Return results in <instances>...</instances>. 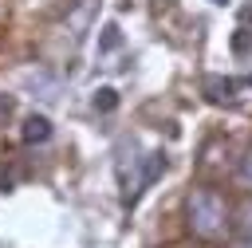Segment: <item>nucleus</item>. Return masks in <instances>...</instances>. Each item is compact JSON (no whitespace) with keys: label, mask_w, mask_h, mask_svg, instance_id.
Returning a JSON list of instances; mask_svg holds the SVG:
<instances>
[{"label":"nucleus","mask_w":252,"mask_h":248,"mask_svg":"<svg viewBox=\"0 0 252 248\" xmlns=\"http://www.w3.org/2000/svg\"><path fill=\"white\" fill-rule=\"evenodd\" d=\"M185 217H189V228H193L201 240H217V236H224V228H228V205H224V197H220L217 189H209V185H201V189H193V193L185 197Z\"/></svg>","instance_id":"f257e3e1"},{"label":"nucleus","mask_w":252,"mask_h":248,"mask_svg":"<svg viewBox=\"0 0 252 248\" xmlns=\"http://www.w3.org/2000/svg\"><path fill=\"white\" fill-rule=\"evenodd\" d=\"M20 138H24L28 146L47 142V138H51V118H47V114H28V118H24V130H20Z\"/></svg>","instance_id":"f03ea898"},{"label":"nucleus","mask_w":252,"mask_h":248,"mask_svg":"<svg viewBox=\"0 0 252 248\" xmlns=\"http://www.w3.org/2000/svg\"><path fill=\"white\" fill-rule=\"evenodd\" d=\"M205 98L209 102H232L236 98V83L232 79H220V75H209L205 79Z\"/></svg>","instance_id":"7ed1b4c3"},{"label":"nucleus","mask_w":252,"mask_h":248,"mask_svg":"<svg viewBox=\"0 0 252 248\" xmlns=\"http://www.w3.org/2000/svg\"><path fill=\"white\" fill-rule=\"evenodd\" d=\"M114 106H118V91H114V87H98V91H94V110L106 114V110H114Z\"/></svg>","instance_id":"20e7f679"},{"label":"nucleus","mask_w":252,"mask_h":248,"mask_svg":"<svg viewBox=\"0 0 252 248\" xmlns=\"http://www.w3.org/2000/svg\"><path fill=\"white\" fill-rule=\"evenodd\" d=\"M122 43V35H118V24H106L102 28V35H98V51H114Z\"/></svg>","instance_id":"39448f33"},{"label":"nucleus","mask_w":252,"mask_h":248,"mask_svg":"<svg viewBox=\"0 0 252 248\" xmlns=\"http://www.w3.org/2000/svg\"><path fill=\"white\" fill-rule=\"evenodd\" d=\"M240 181L252 189V150H248V154H244V161H240Z\"/></svg>","instance_id":"423d86ee"},{"label":"nucleus","mask_w":252,"mask_h":248,"mask_svg":"<svg viewBox=\"0 0 252 248\" xmlns=\"http://www.w3.org/2000/svg\"><path fill=\"white\" fill-rule=\"evenodd\" d=\"M232 51H236V55H240V51H248V31H244V28L232 35Z\"/></svg>","instance_id":"0eeeda50"},{"label":"nucleus","mask_w":252,"mask_h":248,"mask_svg":"<svg viewBox=\"0 0 252 248\" xmlns=\"http://www.w3.org/2000/svg\"><path fill=\"white\" fill-rule=\"evenodd\" d=\"M12 110V98H0V114H8Z\"/></svg>","instance_id":"6e6552de"},{"label":"nucleus","mask_w":252,"mask_h":248,"mask_svg":"<svg viewBox=\"0 0 252 248\" xmlns=\"http://www.w3.org/2000/svg\"><path fill=\"white\" fill-rule=\"evenodd\" d=\"M232 248H252V240H240V244H232Z\"/></svg>","instance_id":"1a4fd4ad"},{"label":"nucleus","mask_w":252,"mask_h":248,"mask_svg":"<svg viewBox=\"0 0 252 248\" xmlns=\"http://www.w3.org/2000/svg\"><path fill=\"white\" fill-rule=\"evenodd\" d=\"M213 4H228V0H213Z\"/></svg>","instance_id":"9d476101"}]
</instances>
